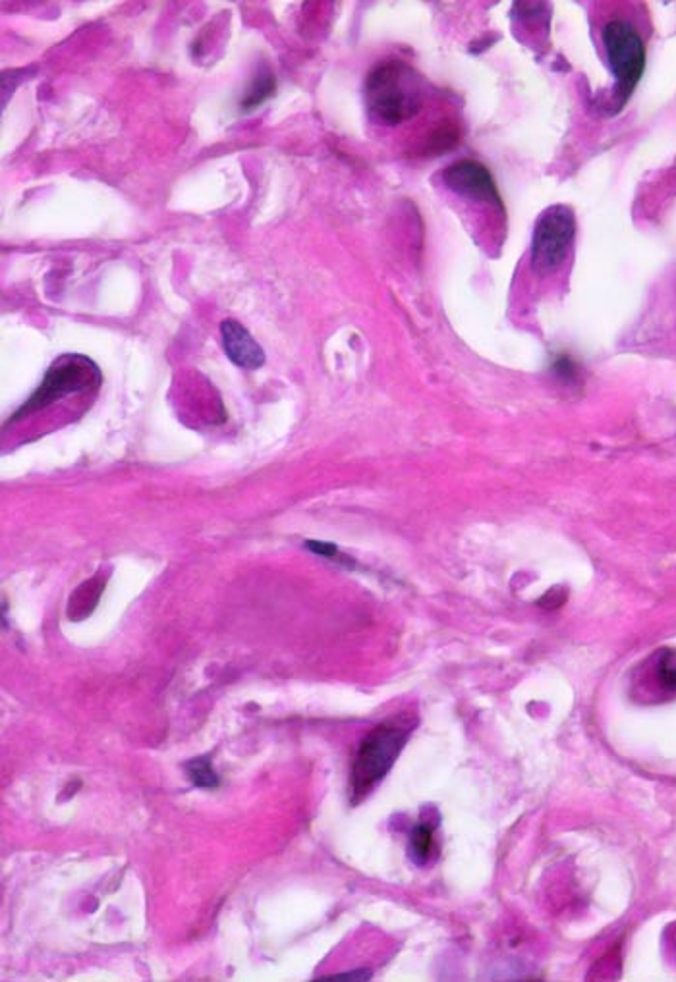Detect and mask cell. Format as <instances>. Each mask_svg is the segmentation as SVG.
Masks as SVG:
<instances>
[{"instance_id":"1","label":"cell","mask_w":676,"mask_h":982,"mask_svg":"<svg viewBox=\"0 0 676 982\" xmlns=\"http://www.w3.org/2000/svg\"><path fill=\"white\" fill-rule=\"evenodd\" d=\"M422 105V78L402 60L381 62L365 80V107L373 122L399 126L414 118Z\"/></svg>"},{"instance_id":"2","label":"cell","mask_w":676,"mask_h":982,"mask_svg":"<svg viewBox=\"0 0 676 982\" xmlns=\"http://www.w3.org/2000/svg\"><path fill=\"white\" fill-rule=\"evenodd\" d=\"M412 723L404 720H394V723L379 724L375 730L364 737V742L357 749L354 765H352V776H350V787H352V799L360 802L362 797L370 794L379 782L385 778L389 770L393 768L400 752L406 745L408 736L412 731Z\"/></svg>"},{"instance_id":"3","label":"cell","mask_w":676,"mask_h":982,"mask_svg":"<svg viewBox=\"0 0 676 982\" xmlns=\"http://www.w3.org/2000/svg\"><path fill=\"white\" fill-rule=\"evenodd\" d=\"M101 383V371L89 357L80 354L60 355L59 360L52 363L47 371L43 383L39 384L33 396L14 413L10 423L26 420L28 415L41 412L45 407H49L70 394L97 391Z\"/></svg>"},{"instance_id":"4","label":"cell","mask_w":676,"mask_h":982,"mask_svg":"<svg viewBox=\"0 0 676 982\" xmlns=\"http://www.w3.org/2000/svg\"><path fill=\"white\" fill-rule=\"evenodd\" d=\"M576 236L572 209L555 205L538 218L531 238V267L539 275H551L567 261Z\"/></svg>"},{"instance_id":"5","label":"cell","mask_w":676,"mask_h":982,"mask_svg":"<svg viewBox=\"0 0 676 982\" xmlns=\"http://www.w3.org/2000/svg\"><path fill=\"white\" fill-rule=\"evenodd\" d=\"M604 45L617 78V94L626 101L646 70V47L640 33L623 20L609 22L604 29Z\"/></svg>"},{"instance_id":"6","label":"cell","mask_w":676,"mask_h":982,"mask_svg":"<svg viewBox=\"0 0 676 982\" xmlns=\"http://www.w3.org/2000/svg\"><path fill=\"white\" fill-rule=\"evenodd\" d=\"M447 188L459 196L486 202L502 210L501 196L488 168L476 160H459L443 173Z\"/></svg>"},{"instance_id":"7","label":"cell","mask_w":676,"mask_h":982,"mask_svg":"<svg viewBox=\"0 0 676 982\" xmlns=\"http://www.w3.org/2000/svg\"><path fill=\"white\" fill-rule=\"evenodd\" d=\"M221 336H223L226 355L236 367L254 371V369L265 365L263 347L255 342L246 326H242L238 321H234V318L223 321Z\"/></svg>"},{"instance_id":"8","label":"cell","mask_w":676,"mask_h":982,"mask_svg":"<svg viewBox=\"0 0 676 982\" xmlns=\"http://www.w3.org/2000/svg\"><path fill=\"white\" fill-rule=\"evenodd\" d=\"M275 89H277L275 76H273L270 68H262L259 72L255 73L254 80L247 87L246 95L242 97V112H252V110L259 109L263 102L270 101L271 97L275 95Z\"/></svg>"},{"instance_id":"9","label":"cell","mask_w":676,"mask_h":982,"mask_svg":"<svg viewBox=\"0 0 676 982\" xmlns=\"http://www.w3.org/2000/svg\"><path fill=\"white\" fill-rule=\"evenodd\" d=\"M435 826L420 823L410 836V857L415 865H428L435 857Z\"/></svg>"},{"instance_id":"10","label":"cell","mask_w":676,"mask_h":982,"mask_svg":"<svg viewBox=\"0 0 676 982\" xmlns=\"http://www.w3.org/2000/svg\"><path fill=\"white\" fill-rule=\"evenodd\" d=\"M655 687L659 694L676 695V652L675 650H662L655 657L651 672Z\"/></svg>"},{"instance_id":"11","label":"cell","mask_w":676,"mask_h":982,"mask_svg":"<svg viewBox=\"0 0 676 982\" xmlns=\"http://www.w3.org/2000/svg\"><path fill=\"white\" fill-rule=\"evenodd\" d=\"M186 774H188L189 782L194 786L204 787V789L218 787V776L213 770L209 757L196 758V760L188 763L186 765Z\"/></svg>"},{"instance_id":"12","label":"cell","mask_w":676,"mask_h":982,"mask_svg":"<svg viewBox=\"0 0 676 982\" xmlns=\"http://www.w3.org/2000/svg\"><path fill=\"white\" fill-rule=\"evenodd\" d=\"M551 369H553L555 376H559L560 381H565V383H576L578 381L580 369L576 365L575 360H570L568 355H560L559 360H555L553 367Z\"/></svg>"},{"instance_id":"13","label":"cell","mask_w":676,"mask_h":982,"mask_svg":"<svg viewBox=\"0 0 676 982\" xmlns=\"http://www.w3.org/2000/svg\"><path fill=\"white\" fill-rule=\"evenodd\" d=\"M306 549L312 550L313 554H317V557H323V558L339 557V549H336L335 544H331V542L307 541Z\"/></svg>"},{"instance_id":"14","label":"cell","mask_w":676,"mask_h":982,"mask_svg":"<svg viewBox=\"0 0 676 982\" xmlns=\"http://www.w3.org/2000/svg\"><path fill=\"white\" fill-rule=\"evenodd\" d=\"M335 981H368L370 973L368 971H356V973H344V975L331 976Z\"/></svg>"}]
</instances>
